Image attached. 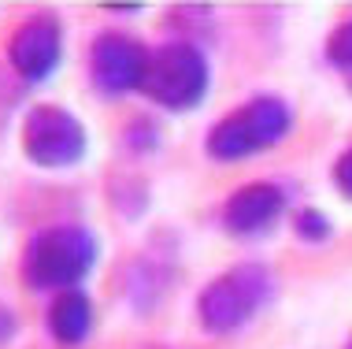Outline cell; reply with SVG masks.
Returning <instances> with one entry per match:
<instances>
[{
	"label": "cell",
	"mask_w": 352,
	"mask_h": 349,
	"mask_svg": "<svg viewBox=\"0 0 352 349\" xmlns=\"http://www.w3.org/2000/svg\"><path fill=\"white\" fill-rule=\"evenodd\" d=\"M100 264V238L85 223H49L34 231L19 257V275L34 294L82 290Z\"/></svg>",
	"instance_id": "cell-1"
},
{
	"label": "cell",
	"mask_w": 352,
	"mask_h": 349,
	"mask_svg": "<svg viewBox=\"0 0 352 349\" xmlns=\"http://www.w3.org/2000/svg\"><path fill=\"white\" fill-rule=\"evenodd\" d=\"M293 130V108L278 93H256V97L241 101L226 116L212 123L204 134V153L215 164H241L267 149L282 145Z\"/></svg>",
	"instance_id": "cell-2"
},
{
	"label": "cell",
	"mask_w": 352,
	"mask_h": 349,
	"mask_svg": "<svg viewBox=\"0 0 352 349\" xmlns=\"http://www.w3.org/2000/svg\"><path fill=\"white\" fill-rule=\"evenodd\" d=\"M274 301V271L260 260H241L208 279L197 294V324L208 335H237Z\"/></svg>",
	"instance_id": "cell-3"
},
{
	"label": "cell",
	"mask_w": 352,
	"mask_h": 349,
	"mask_svg": "<svg viewBox=\"0 0 352 349\" xmlns=\"http://www.w3.org/2000/svg\"><path fill=\"white\" fill-rule=\"evenodd\" d=\"M208 89H212V63H208V52L197 41L170 37V41L156 45L148 52V71H145L141 97L152 108L175 112V116L197 112L204 105Z\"/></svg>",
	"instance_id": "cell-4"
},
{
	"label": "cell",
	"mask_w": 352,
	"mask_h": 349,
	"mask_svg": "<svg viewBox=\"0 0 352 349\" xmlns=\"http://www.w3.org/2000/svg\"><path fill=\"white\" fill-rule=\"evenodd\" d=\"M19 145H23V156L41 171H67V167H78L89 153V130L71 108L34 105L23 116Z\"/></svg>",
	"instance_id": "cell-5"
},
{
	"label": "cell",
	"mask_w": 352,
	"mask_h": 349,
	"mask_svg": "<svg viewBox=\"0 0 352 349\" xmlns=\"http://www.w3.org/2000/svg\"><path fill=\"white\" fill-rule=\"evenodd\" d=\"M148 52L145 41L126 30H100L89 41L85 56V71H89V86L104 101H122L130 93H141L148 71Z\"/></svg>",
	"instance_id": "cell-6"
},
{
	"label": "cell",
	"mask_w": 352,
	"mask_h": 349,
	"mask_svg": "<svg viewBox=\"0 0 352 349\" xmlns=\"http://www.w3.org/2000/svg\"><path fill=\"white\" fill-rule=\"evenodd\" d=\"M63 23L52 12H34L8 34V67H12L26 86H45L63 63Z\"/></svg>",
	"instance_id": "cell-7"
},
{
	"label": "cell",
	"mask_w": 352,
	"mask_h": 349,
	"mask_svg": "<svg viewBox=\"0 0 352 349\" xmlns=\"http://www.w3.org/2000/svg\"><path fill=\"white\" fill-rule=\"evenodd\" d=\"M289 212V193L271 178H256L245 182L223 201V227L234 238H267Z\"/></svg>",
	"instance_id": "cell-8"
},
{
	"label": "cell",
	"mask_w": 352,
	"mask_h": 349,
	"mask_svg": "<svg viewBox=\"0 0 352 349\" xmlns=\"http://www.w3.org/2000/svg\"><path fill=\"white\" fill-rule=\"evenodd\" d=\"M97 327V305L85 290H63L45 308V331L60 349H82Z\"/></svg>",
	"instance_id": "cell-9"
},
{
	"label": "cell",
	"mask_w": 352,
	"mask_h": 349,
	"mask_svg": "<svg viewBox=\"0 0 352 349\" xmlns=\"http://www.w3.org/2000/svg\"><path fill=\"white\" fill-rule=\"evenodd\" d=\"M293 231L308 245H322L327 238H334V223H330V215L322 209H300L293 215Z\"/></svg>",
	"instance_id": "cell-10"
},
{
	"label": "cell",
	"mask_w": 352,
	"mask_h": 349,
	"mask_svg": "<svg viewBox=\"0 0 352 349\" xmlns=\"http://www.w3.org/2000/svg\"><path fill=\"white\" fill-rule=\"evenodd\" d=\"M327 60L334 63L338 71L352 74V15L341 19L334 30H330V37H327Z\"/></svg>",
	"instance_id": "cell-11"
},
{
	"label": "cell",
	"mask_w": 352,
	"mask_h": 349,
	"mask_svg": "<svg viewBox=\"0 0 352 349\" xmlns=\"http://www.w3.org/2000/svg\"><path fill=\"white\" fill-rule=\"evenodd\" d=\"M160 141L156 134V123H148V119H134L126 127V145L130 149H138V153H145V149H152Z\"/></svg>",
	"instance_id": "cell-12"
},
{
	"label": "cell",
	"mask_w": 352,
	"mask_h": 349,
	"mask_svg": "<svg viewBox=\"0 0 352 349\" xmlns=\"http://www.w3.org/2000/svg\"><path fill=\"white\" fill-rule=\"evenodd\" d=\"M334 186H338V193L345 197V201H352V145L341 153L338 160H334Z\"/></svg>",
	"instance_id": "cell-13"
},
{
	"label": "cell",
	"mask_w": 352,
	"mask_h": 349,
	"mask_svg": "<svg viewBox=\"0 0 352 349\" xmlns=\"http://www.w3.org/2000/svg\"><path fill=\"white\" fill-rule=\"evenodd\" d=\"M15 335H19V316H15V308L0 305V346H8Z\"/></svg>",
	"instance_id": "cell-14"
},
{
	"label": "cell",
	"mask_w": 352,
	"mask_h": 349,
	"mask_svg": "<svg viewBox=\"0 0 352 349\" xmlns=\"http://www.w3.org/2000/svg\"><path fill=\"white\" fill-rule=\"evenodd\" d=\"M341 349H352V335H349V342H345V346H341Z\"/></svg>",
	"instance_id": "cell-15"
}]
</instances>
